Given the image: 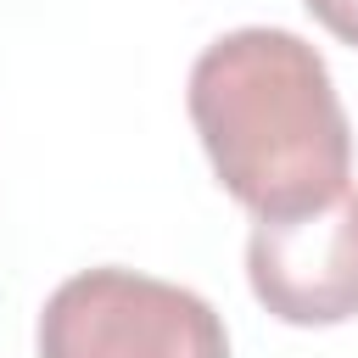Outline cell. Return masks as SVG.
Listing matches in <instances>:
<instances>
[{
  "mask_svg": "<svg viewBox=\"0 0 358 358\" xmlns=\"http://www.w3.org/2000/svg\"><path fill=\"white\" fill-rule=\"evenodd\" d=\"M218 185L257 218L330 201L352 173V123L324 56L291 28L218 34L185 90Z\"/></svg>",
  "mask_w": 358,
  "mask_h": 358,
  "instance_id": "cell-1",
  "label": "cell"
},
{
  "mask_svg": "<svg viewBox=\"0 0 358 358\" xmlns=\"http://www.w3.org/2000/svg\"><path fill=\"white\" fill-rule=\"evenodd\" d=\"M34 347L39 358H229V330L207 296L106 263L50 291Z\"/></svg>",
  "mask_w": 358,
  "mask_h": 358,
  "instance_id": "cell-2",
  "label": "cell"
},
{
  "mask_svg": "<svg viewBox=\"0 0 358 358\" xmlns=\"http://www.w3.org/2000/svg\"><path fill=\"white\" fill-rule=\"evenodd\" d=\"M246 280L280 324H347L358 313V185H341L319 207L257 218Z\"/></svg>",
  "mask_w": 358,
  "mask_h": 358,
  "instance_id": "cell-3",
  "label": "cell"
},
{
  "mask_svg": "<svg viewBox=\"0 0 358 358\" xmlns=\"http://www.w3.org/2000/svg\"><path fill=\"white\" fill-rule=\"evenodd\" d=\"M302 6L313 11V22H319L330 39H341V45L358 50V0H302Z\"/></svg>",
  "mask_w": 358,
  "mask_h": 358,
  "instance_id": "cell-4",
  "label": "cell"
}]
</instances>
